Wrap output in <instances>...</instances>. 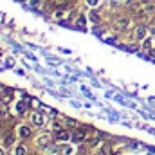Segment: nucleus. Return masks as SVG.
I'll list each match as a JSON object with an SVG mask.
<instances>
[{
	"mask_svg": "<svg viewBox=\"0 0 155 155\" xmlns=\"http://www.w3.org/2000/svg\"><path fill=\"white\" fill-rule=\"evenodd\" d=\"M49 144H51V135H49V134H43V135L38 137V146L45 148V146H49Z\"/></svg>",
	"mask_w": 155,
	"mask_h": 155,
	"instance_id": "nucleus-2",
	"label": "nucleus"
},
{
	"mask_svg": "<svg viewBox=\"0 0 155 155\" xmlns=\"http://www.w3.org/2000/svg\"><path fill=\"white\" fill-rule=\"evenodd\" d=\"M72 0H56V5H67V4H71Z\"/></svg>",
	"mask_w": 155,
	"mask_h": 155,
	"instance_id": "nucleus-14",
	"label": "nucleus"
},
{
	"mask_svg": "<svg viewBox=\"0 0 155 155\" xmlns=\"http://www.w3.org/2000/svg\"><path fill=\"white\" fill-rule=\"evenodd\" d=\"M0 155H4V152H2V150H0Z\"/></svg>",
	"mask_w": 155,
	"mask_h": 155,
	"instance_id": "nucleus-17",
	"label": "nucleus"
},
{
	"mask_svg": "<svg viewBox=\"0 0 155 155\" xmlns=\"http://www.w3.org/2000/svg\"><path fill=\"white\" fill-rule=\"evenodd\" d=\"M20 2H25V0H20Z\"/></svg>",
	"mask_w": 155,
	"mask_h": 155,
	"instance_id": "nucleus-18",
	"label": "nucleus"
},
{
	"mask_svg": "<svg viewBox=\"0 0 155 155\" xmlns=\"http://www.w3.org/2000/svg\"><path fill=\"white\" fill-rule=\"evenodd\" d=\"M85 139H87L85 130H76V132H74V135H72V141H76V143H83Z\"/></svg>",
	"mask_w": 155,
	"mask_h": 155,
	"instance_id": "nucleus-3",
	"label": "nucleus"
},
{
	"mask_svg": "<svg viewBox=\"0 0 155 155\" xmlns=\"http://www.w3.org/2000/svg\"><path fill=\"white\" fill-rule=\"evenodd\" d=\"M152 15H153V7H152V5H146L143 11H139V13H137V16H139V18H144V20H148Z\"/></svg>",
	"mask_w": 155,
	"mask_h": 155,
	"instance_id": "nucleus-1",
	"label": "nucleus"
},
{
	"mask_svg": "<svg viewBox=\"0 0 155 155\" xmlns=\"http://www.w3.org/2000/svg\"><path fill=\"white\" fill-rule=\"evenodd\" d=\"M2 101H4V103H9V101H11V94H9V92L4 94V96H2Z\"/></svg>",
	"mask_w": 155,
	"mask_h": 155,
	"instance_id": "nucleus-13",
	"label": "nucleus"
},
{
	"mask_svg": "<svg viewBox=\"0 0 155 155\" xmlns=\"http://www.w3.org/2000/svg\"><path fill=\"white\" fill-rule=\"evenodd\" d=\"M90 18H92V20H94V22H97V20H99V16H97V15H96V13H92V15H90Z\"/></svg>",
	"mask_w": 155,
	"mask_h": 155,
	"instance_id": "nucleus-15",
	"label": "nucleus"
},
{
	"mask_svg": "<svg viewBox=\"0 0 155 155\" xmlns=\"http://www.w3.org/2000/svg\"><path fill=\"white\" fill-rule=\"evenodd\" d=\"M101 155H112V148H110V144H103V148H101Z\"/></svg>",
	"mask_w": 155,
	"mask_h": 155,
	"instance_id": "nucleus-8",
	"label": "nucleus"
},
{
	"mask_svg": "<svg viewBox=\"0 0 155 155\" xmlns=\"http://www.w3.org/2000/svg\"><path fill=\"white\" fill-rule=\"evenodd\" d=\"M146 36V27H137L135 29V38H144Z\"/></svg>",
	"mask_w": 155,
	"mask_h": 155,
	"instance_id": "nucleus-7",
	"label": "nucleus"
},
{
	"mask_svg": "<svg viewBox=\"0 0 155 155\" xmlns=\"http://www.w3.org/2000/svg\"><path fill=\"white\" fill-rule=\"evenodd\" d=\"M96 2H97V0H88V4H90V5H94Z\"/></svg>",
	"mask_w": 155,
	"mask_h": 155,
	"instance_id": "nucleus-16",
	"label": "nucleus"
},
{
	"mask_svg": "<svg viewBox=\"0 0 155 155\" xmlns=\"http://www.w3.org/2000/svg\"><path fill=\"white\" fill-rule=\"evenodd\" d=\"M20 137H24V139L31 137V128L29 126H20Z\"/></svg>",
	"mask_w": 155,
	"mask_h": 155,
	"instance_id": "nucleus-6",
	"label": "nucleus"
},
{
	"mask_svg": "<svg viewBox=\"0 0 155 155\" xmlns=\"http://www.w3.org/2000/svg\"><path fill=\"white\" fill-rule=\"evenodd\" d=\"M27 153V150H25V146H18L16 150H15V155H25Z\"/></svg>",
	"mask_w": 155,
	"mask_h": 155,
	"instance_id": "nucleus-11",
	"label": "nucleus"
},
{
	"mask_svg": "<svg viewBox=\"0 0 155 155\" xmlns=\"http://www.w3.org/2000/svg\"><path fill=\"white\" fill-rule=\"evenodd\" d=\"M69 132L67 130H58V134H56V141H60V143H65V141H69Z\"/></svg>",
	"mask_w": 155,
	"mask_h": 155,
	"instance_id": "nucleus-4",
	"label": "nucleus"
},
{
	"mask_svg": "<svg viewBox=\"0 0 155 155\" xmlns=\"http://www.w3.org/2000/svg\"><path fill=\"white\" fill-rule=\"evenodd\" d=\"M16 110H18V114H24V112H25V105H24V103H18V105H16Z\"/></svg>",
	"mask_w": 155,
	"mask_h": 155,
	"instance_id": "nucleus-12",
	"label": "nucleus"
},
{
	"mask_svg": "<svg viewBox=\"0 0 155 155\" xmlns=\"http://www.w3.org/2000/svg\"><path fill=\"white\" fill-rule=\"evenodd\" d=\"M13 141H15V137H13L11 134H7V135L4 137V143H5V146H9V144H13Z\"/></svg>",
	"mask_w": 155,
	"mask_h": 155,
	"instance_id": "nucleus-10",
	"label": "nucleus"
},
{
	"mask_svg": "<svg viewBox=\"0 0 155 155\" xmlns=\"http://www.w3.org/2000/svg\"><path fill=\"white\" fill-rule=\"evenodd\" d=\"M31 121L35 123V126H43V116H41L40 112H35V114L31 116Z\"/></svg>",
	"mask_w": 155,
	"mask_h": 155,
	"instance_id": "nucleus-5",
	"label": "nucleus"
},
{
	"mask_svg": "<svg viewBox=\"0 0 155 155\" xmlns=\"http://www.w3.org/2000/svg\"><path fill=\"white\" fill-rule=\"evenodd\" d=\"M126 24H128V22H126L124 18H121V20H117V22H116V27H117V29H124V27H126Z\"/></svg>",
	"mask_w": 155,
	"mask_h": 155,
	"instance_id": "nucleus-9",
	"label": "nucleus"
}]
</instances>
